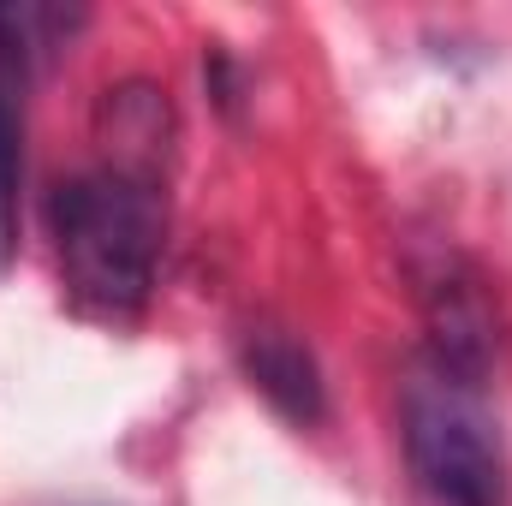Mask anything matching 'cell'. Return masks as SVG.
<instances>
[{
	"mask_svg": "<svg viewBox=\"0 0 512 506\" xmlns=\"http://www.w3.org/2000/svg\"><path fill=\"white\" fill-rule=\"evenodd\" d=\"M48 221L72 304L102 322H137L155 292L161 233H167L155 173L102 161L54 191Z\"/></svg>",
	"mask_w": 512,
	"mask_h": 506,
	"instance_id": "6da1fadb",
	"label": "cell"
},
{
	"mask_svg": "<svg viewBox=\"0 0 512 506\" xmlns=\"http://www.w3.org/2000/svg\"><path fill=\"white\" fill-rule=\"evenodd\" d=\"M399 435L423 495L435 506H507V447L483 405V387L447 376L435 364L417 370L405 381Z\"/></svg>",
	"mask_w": 512,
	"mask_h": 506,
	"instance_id": "7a4b0ae2",
	"label": "cell"
},
{
	"mask_svg": "<svg viewBox=\"0 0 512 506\" xmlns=\"http://www.w3.org/2000/svg\"><path fill=\"white\" fill-rule=\"evenodd\" d=\"M423 304H429V364L483 387L489 364H495V316H489L477 280L441 274V280H429Z\"/></svg>",
	"mask_w": 512,
	"mask_h": 506,
	"instance_id": "3957f363",
	"label": "cell"
},
{
	"mask_svg": "<svg viewBox=\"0 0 512 506\" xmlns=\"http://www.w3.org/2000/svg\"><path fill=\"white\" fill-rule=\"evenodd\" d=\"M245 376L280 417H292V423L322 417V370H316L310 346L292 340L286 328H251L245 334Z\"/></svg>",
	"mask_w": 512,
	"mask_h": 506,
	"instance_id": "277c9868",
	"label": "cell"
},
{
	"mask_svg": "<svg viewBox=\"0 0 512 506\" xmlns=\"http://www.w3.org/2000/svg\"><path fill=\"white\" fill-rule=\"evenodd\" d=\"M6 251H12V126L0 114V268H6Z\"/></svg>",
	"mask_w": 512,
	"mask_h": 506,
	"instance_id": "5b68a950",
	"label": "cell"
}]
</instances>
